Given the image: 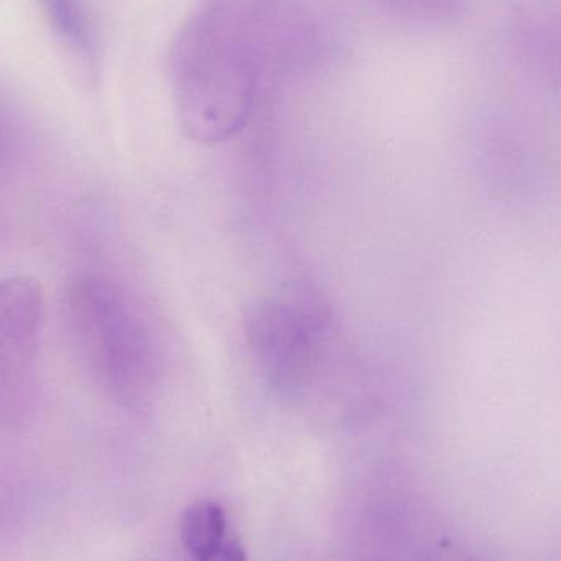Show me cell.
Returning a JSON list of instances; mask_svg holds the SVG:
<instances>
[{
	"label": "cell",
	"mask_w": 561,
	"mask_h": 561,
	"mask_svg": "<svg viewBox=\"0 0 561 561\" xmlns=\"http://www.w3.org/2000/svg\"><path fill=\"white\" fill-rule=\"evenodd\" d=\"M273 0H204L171 51L178 117L187 137L217 145L252 115L259 88V42Z\"/></svg>",
	"instance_id": "obj_1"
},
{
	"label": "cell",
	"mask_w": 561,
	"mask_h": 561,
	"mask_svg": "<svg viewBox=\"0 0 561 561\" xmlns=\"http://www.w3.org/2000/svg\"><path fill=\"white\" fill-rule=\"evenodd\" d=\"M65 322L91 381L122 408L140 409L157 388V358L144 320L105 276L78 273L65 293Z\"/></svg>",
	"instance_id": "obj_2"
},
{
	"label": "cell",
	"mask_w": 561,
	"mask_h": 561,
	"mask_svg": "<svg viewBox=\"0 0 561 561\" xmlns=\"http://www.w3.org/2000/svg\"><path fill=\"white\" fill-rule=\"evenodd\" d=\"M327 322L302 297L265 299L250 312L247 340L256 368L278 392H300L316 378L325 348Z\"/></svg>",
	"instance_id": "obj_3"
},
{
	"label": "cell",
	"mask_w": 561,
	"mask_h": 561,
	"mask_svg": "<svg viewBox=\"0 0 561 561\" xmlns=\"http://www.w3.org/2000/svg\"><path fill=\"white\" fill-rule=\"evenodd\" d=\"M45 319V290L38 280H0V427L22 425L32 411Z\"/></svg>",
	"instance_id": "obj_4"
},
{
	"label": "cell",
	"mask_w": 561,
	"mask_h": 561,
	"mask_svg": "<svg viewBox=\"0 0 561 561\" xmlns=\"http://www.w3.org/2000/svg\"><path fill=\"white\" fill-rule=\"evenodd\" d=\"M181 540L194 561H247L239 537L232 536L227 514L214 501H197L181 517Z\"/></svg>",
	"instance_id": "obj_5"
},
{
	"label": "cell",
	"mask_w": 561,
	"mask_h": 561,
	"mask_svg": "<svg viewBox=\"0 0 561 561\" xmlns=\"http://www.w3.org/2000/svg\"><path fill=\"white\" fill-rule=\"evenodd\" d=\"M53 32L69 48L91 56L95 49V33L84 0H39Z\"/></svg>",
	"instance_id": "obj_6"
},
{
	"label": "cell",
	"mask_w": 561,
	"mask_h": 561,
	"mask_svg": "<svg viewBox=\"0 0 561 561\" xmlns=\"http://www.w3.org/2000/svg\"><path fill=\"white\" fill-rule=\"evenodd\" d=\"M376 5L402 22L445 25L467 12L468 0H375Z\"/></svg>",
	"instance_id": "obj_7"
},
{
	"label": "cell",
	"mask_w": 561,
	"mask_h": 561,
	"mask_svg": "<svg viewBox=\"0 0 561 561\" xmlns=\"http://www.w3.org/2000/svg\"><path fill=\"white\" fill-rule=\"evenodd\" d=\"M0 147H2V131H0Z\"/></svg>",
	"instance_id": "obj_8"
}]
</instances>
